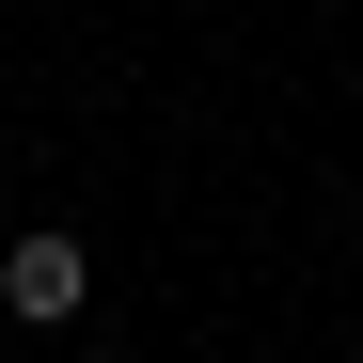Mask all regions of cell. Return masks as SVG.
Instances as JSON below:
<instances>
[{"instance_id": "6da1fadb", "label": "cell", "mask_w": 363, "mask_h": 363, "mask_svg": "<svg viewBox=\"0 0 363 363\" xmlns=\"http://www.w3.org/2000/svg\"><path fill=\"white\" fill-rule=\"evenodd\" d=\"M0 300H16L32 332H64L79 300H95V253H79V237H16V253H0Z\"/></svg>"}]
</instances>
